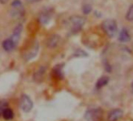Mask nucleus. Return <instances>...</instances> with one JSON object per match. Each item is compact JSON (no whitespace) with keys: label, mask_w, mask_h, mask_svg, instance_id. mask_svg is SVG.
I'll return each instance as SVG.
<instances>
[{"label":"nucleus","mask_w":133,"mask_h":121,"mask_svg":"<svg viewBox=\"0 0 133 121\" xmlns=\"http://www.w3.org/2000/svg\"><path fill=\"white\" fill-rule=\"evenodd\" d=\"M61 40V38L59 35H52V36H50L48 40H47V46L49 48H55L56 47L59 42Z\"/></svg>","instance_id":"obj_8"},{"label":"nucleus","mask_w":133,"mask_h":121,"mask_svg":"<svg viewBox=\"0 0 133 121\" xmlns=\"http://www.w3.org/2000/svg\"><path fill=\"white\" fill-rule=\"evenodd\" d=\"M102 28L110 38H114L117 33V24L114 19H107L102 23Z\"/></svg>","instance_id":"obj_1"},{"label":"nucleus","mask_w":133,"mask_h":121,"mask_svg":"<svg viewBox=\"0 0 133 121\" xmlns=\"http://www.w3.org/2000/svg\"><path fill=\"white\" fill-rule=\"evenodd\" d=\"M131 90H132V92H133V83H131Z\"/></svg>","instance_id":"obj_21"},{"label":"nucleus","mask_w":133,"mask_h":121,"mask_svg":"<svg viewBox=\"0 0 133 121\" xmlns=\"http://www.w3.org/2000/svg\"><path fill=\"white\" fill-rule=\"evenodd\" d=\"M103 112L100 108H93L88 109L85 114V119L87 121H100L102 119Z\"/></svg>","instance_id":"obj_3"},{"label":"nucleus","mask_w":133,"mask_h":121,"mask_svg":"<svg viewBox=\"0 0 133 121\" xmlns=\"http://www.w3.org/2000/svg\"><path fill=\"white\" fill-rule=\"evenodd\" d=\"M2 116H3V118L5 120H11L14 117V111H13L12 108L7 107V108H6L4 109Z\"/></svg>","instance_id":"obj_13"},{"label":"nucleus","mask_w":133,"mask_h":121,"mask_svg":"<svg viewBox=\"0 0 133 121\" xmlns=\"http://www.w3.org/2000/svg\"><path fill=\"white\" fill-rule=\"evenodd\" d=\"M20 107L24 112H29L33 108V101L27 94H22L20 100Z\"/></svg>","instance_id":"obj_4"},{"label":"nucleus","mask_w":133,"mask_h":121,"mask_svg":"<svg viewBox=\"0 0 133 121\" xmlns=\"http://www.w3.org/2000/svg\"><path fill=\"white\" fill-rule=\"evenodd\" d=\"M7 107H8V102L6 100H0V117L2 116L4 109Z\"/></svg>","instance_id":"obj_17"},{"label":"nucleus","mask_w":133,"mask_h":121,"mask_svg":"<svg viewBox=\"0 0 133 121\" xmlns=\"http://www.w3.org/2000/svg\"><path fill=\"white\" fill-rule=\"evenodd\" d=\"M123 116V111L120 108H115L110 111L107 116L108 121H117Z\"/></svg>","instance_id":"obj_7"},{"label":"nucleus","mask_w":133,"mask_h":121,"mask_svg":"<svg viewBox=\"0 0 133 121\" xmlns=\"http://www.w3.org/2000/svg\"><path fill=\"white\" fill-rule=\"evenodd\" d=\"M118 40L121 43H128L131 40V35L126 28H123L118 36Z\"/></svg>","instance_id":"obj_11"},{"label":"nucleus","mask_w":133,"mask_h":121,"mask_svg":"<svg viewBox=\"0 0 133 121\" xmlns=\"http://www.w3.org/2000/svg\"><path fill=\"white\" fill-rule=\"evenodd\" d=\"M16 44L14 43V41L9 38V39H5L3 42V48L4 49L5 51L6 52H10L12 51L15 47H16Z\"/></svg>","instance_id":"obj_10"},{"label":"nucleus","mask_w":133,"mask_h":121,"mask_svg":"<svg viewBox=\"0 0 133 121\" xmlns=\"http://www.w3.org/2000/svg\"><path fill=\"white\" fill-rule=\"evenodd\" d=\"M71 30L73 33H77L82 30L84 25L85 24V19L81 16H73L70 18Z\"/></svg>","instance_id":"obj_2"},{"label":"nucleus","mask_w":133,"mask_h":121,"mask_svg":"<svg viewBox=\"0 0 133 121\" xmlns=\"http://www.w3.org/2000/svg\"><path fill=\"white\" fill-rule=\"evenodd\" d=\"M108 83H109V77L103 76L97 80V82L96 83V89H101L103 87H105Z\"/></svg>","instance_id":"obj_14"},{"label":"nucleus","mask_w":133,"mask_h":121,"mask_svg":"<svg viewBox=\"0 0 133 121\" xmlns=\"http://www.w3.org/2000/svg\"><path fill=\"white\" fill-rule=\"evenodd\" d=\"M46 72V67L44 66H40L38 69H37L34 74H33V80L36 83H41L42 82L44 76L45 75Z\"/></svg>","instance_id":"obj_6"},{"label":"nucleus","mask_w":133,"mask_h":121,"mask_svg":"<svg viewBox=\"0 0 133 121\" xmlns=\"http://www.w3.org/2000/svg\"><path fill=\"white\" fill-rule=\"evenodd\" d=\"M25 1L29 3H35L40 2V1H42V0H25Z\"/></svg>","instance_id":"obj_19"},{"label":"nucleus","mask_w":133,"mask_h":121,"mask_svg":"<svg viewBox=\"0 0 133 121\" xmlns=\"http://www.w3.org/2000/svg\"><path fill=\"white\" fill-rule=\"evenodd\" d=\"M38 51V45L36 44L35 46L33 48L32 50H31L30 52H28V53L25 54V57H24L25 60H30L33 59V58L37 55Z\"/></svg>","instance_id":"obj_15"},{"label":"nucleus","mask_w":133,"mask_h":121,"mask_svg":"<svg viewBox=\"0 0 133 121\" xmlns=\"http://www.w3.org/2000/svg\"><path fill=\"white\" fill-rule=\"evenodd\" d=\"M8 2V0H0V3H2V4H5Z\"/></svg>","instance_id":"obj_20"},{"label":"nucleus","mask_w":133,"mask_h":121,"mask_svg":"<svg viewBox=\"0 0 133 121\" xmlns=\"http://www.w3.org/2000/svg\"><path fill=\"white\" fill-rule=\"evenodd\" d=\"M92 7L89 4H85L82 7V11L85 14H89L92 11Z\"/></svg>","instance_id":"obj_18"},{"label":"nucleus","mask_w":133,"mask_h":121,"mask_svg":"<svg viewBox=\"0 0 133 121\" xmlns=\"http://www.w3.org/2000/svg\"><path fill=\"white\" fill-rule=\"evenodd\" d=\"M63 65H57L53 69V75L55 76V77L56 79L63 80L64 78V74L63 72Z\"/></svg>","instance_id":"obj_12"},{"label":"nucleus","mask_w":133,"mask_h":121,"mask_svg":"<svg viewBox=\"0 0 133 121\" xmlns=\"http://www.w3.org/2000/svg\"><path fill=\"white\" fill-rule=\"evenodd\" d=\"M125 18L128 21L133 23V4L128 8L125 15Z\"/></svg>","instance_id":"obj_16"},{"label":"nucleus","mask_w":133,"mask_h":121,"mask_svg":"<svg viewBox=\"0 0 133 121\" xmlns=\"http://www.w3.org/2000/svg\"><path fill=\"white\" fill-rule=\"evenodd\" d=\"M11 14L14 17H21L24 13L23 4L20 0H14L11 4Z\"/></svg>","instance_id":"obj_5"},{"label":"nucleus","mask_w":133,"mask_h":121,"mask_svg":"<svg viewBox=\"0 0 133 121\" xmlns=\"http://www.w3.org/2000/svg\"><path fill=\"white\" fill-rule=\"evenodd\" d=\"M22 30H23V26L21 25H18L14 30L13 32V34L10 37V39L14 41V43L17 45L20 38H21V34L22 32Z\"/></svg>","instance_id":"obj_9"}]
</instances>
